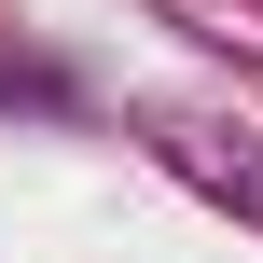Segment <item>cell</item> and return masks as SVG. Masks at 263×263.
<instances>
[{
	"instance_id": "6da1fadb",
	"label": "cell",
	"mask_w": 263,
	"mask_h": 263,
	"mask_svg": "<svg viewBox=\"0 0 263 263\" xmlns=\"http://www.w3.org/2000/svg\"><path fill=\"white\" fill-rule=\"evenodd\" d=\"M153 153H166V166L208 194V208H236V222L263 236V153H250V139H222V125H166Z\"/></svg>"
}]
</instances>
